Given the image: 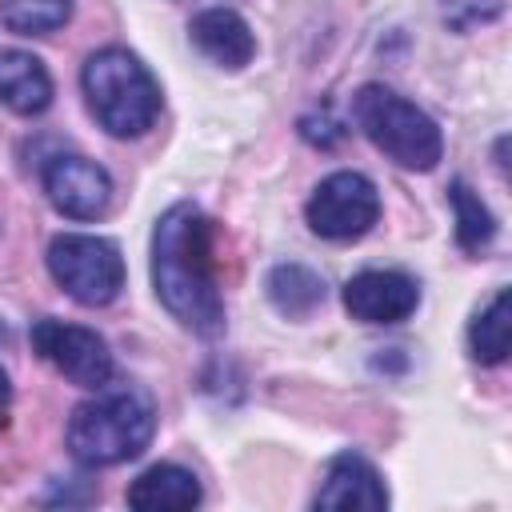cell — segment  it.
Returning a JSON list of instances; mask_svg holds the SVG:
<instances>
[{"mask_svg":"<svg viewBox=\"0 0 512 512\" xmlns=\"http://www.w3.org/2000/svg\"><path fill=\"white\" fill-rule=\"evenodd\" d=\"M152 288L156 300L188 332L212 340L224 332V296L216 280L212 220L192 204H172L152 232Z\"/></svg>","mask_w":512,"mask_h":512,"instance_id":"obj_1","label":"cell"},{"mask_svg":"<svg viewBox=\"0 0 512 512\" xmlns=\"http://www.w3.org/2000/svg\"><path fill=\"white\" fill-rule=\"evenodd\" d=\"M156 432V404L136 384H104L76 404L68 420V452L84 468H112L136 460Z\"/></svg>","mask_w":512,"mask_h":512,"instance_id":"obj_2","label":"cell"},{"mask_svg":"<svg viewBox=\"0 0 512 512\" xmlns=\"http://www.w3.org/2000/svg\"><path fill=\"white\" fill-rule=\"evenodd\" d=\"M88 112L108 136H144L160 116V84L128 48H100L80 68Z\"/></svg>","mask_w":512,"mask_h":512,"instance_id":"obj_3","label":"cell"},{"mask_svg":"<svg viewBox=\"0 0 512 512\" xmlns=\"http://www.w3.org/2000/svg\"><path fill=\"white\" fill-rule=\"evenodd\" d=\"M352 116L356 128L400 168L432 172L444 156V136L436 120L384 84H364L352 100Z\"/></svg>","mask_w":512,"mask_h":512,"instance_id":"obj_4","label":"cell"},{"mask_svg":"<svg viewBox=\"0 0 512 512\" xmlns=\"http://www.w3.org/2000/svg\"><path fill=\"white\" fill-rule=\"evenodd\" d=\"M52 280L84 308H104L124 288V256L112 240L88 232H64L48 244Z\"/></svg>","mask_w":512,"mask_h":512,"instance_id":"obj_5","label":"cell"},{"mask_svg":"<svg viewBox=\"0 0 512 512\" xmlns=\"http://www.w3.org/2000/svg\"><path fill=\"white\" fill-rule=\"evenodd\" d=\"M304 216L324 240H360L380 220V192L364 172H332L312 188Z\"/></svg>","mask_w":512,"mask_h":512,"instance_id":"obj_6","label":"cell"},{"mask_svg":"<svg viewBox=\"0 0 512 512\" xmlns=\"http://www.w3.org/2000/svg\"><path fill=\"white\" fill-rule=\"evenodd\" d=\"M32 348L40 360H48L64 380L76 388H104L112 380V352L100 332L44 316L32 324Z\"/></svg>","mask_w":512,"mask_h":512,"instance_id":"obj_7","label":"cell"},{"mask_svg":"<svg viewBox=\"0 0 512 512\" xmlns=\"http://www.w3.org/2000/svg\"><path fill=\"white\" fill-rule=\"evenodd\" d=\"M44 192L68 220H96L112 204V176L88 156H52L44 164Z\"/></svg>","mask_w":512,"mask_h":512,"instance_id":"obj_8","label":"cell"},{"mask_svg":"<svg viewBox=\"0 0 512 512\" xmlns=\"http://www.w3.org/2000/svg\"><path fill=\"white\" fill-rule=\"evenodd\" d=\"M420 284L396 268H368L344 284V308L360 324H400L416 312Z\"/></svg>","mask_w":512,"mask_h":512,"instance_id":"obj_9","label":"cell"},{"mask_svg":"<svg viewBox=\"0 0 512 512\" xmlns=\"http://www.w3.org/2000/svg\"><path fill=\"white\" fill-rule=\"evenodd\" d=\"M312 504L332 508V512H380L388 508V488L360 452H340L332 456Z\"/></svg>","mask_w":512,"mask_h":512,"instance_id":"obj_10","label":"cell"},{"mask_svg":"<svg viewBox=\"0 0 512 512\" xmlns=\"http://www.w3.org/2000/svg\"><path fill=\"white\" fill-rule=\"evenodd\" d=\"M188 36H192V44L204 60H212L220 68H232V72L244 68L256 56V36H252L248 20L232 8H224V4L196 12L192 24H188Z\"/></svg>","mask_w":512,"mask_h":512,"instance_id":"obj_11","label":"cell"},{"mask_svg":"<svg viewBox=\"0 0 512 512\" xmlns=\"http://www.w3.org/2000/svg\"><path fill=\"white\" fill-rule=\"evenodd\" d=\"M204 500L196 472L180 464H152L128 484V508L136 512H188Z\"/></svg>","mask_w":512,"mask_h":512,"instance_id":"obj_12","label":"cell"},{"mask_svg":"<svg viewBox=\"0 0 512 512\" xmlns=\"http://www.w3.org/2000/svg\"><path fill=\"white\" fill-rule=\"evenodd\" d=\"M0 104L16 116H40L52 104V76L40 56L24 48L0 52Z\"/></svg>","mask_w":512,"mask_h":512,"instance_id":"obj_13","label":"cell"},{"mask_svg":"<svg viewBox=\"0 0 512 512\" xmlns=\"http://www.w3.org/2000/svg\"><path fill=\"white\" fill-rule=\"evenodd\" d=\"M264 288H268L272 308H276L280 316H288V320H308V316L324 304V296H328L324 280H320L308 264H276V268L268 272Z\"/></svg>","mask_w":512,"mask_h":512,"instance_id":"obj_14","label":"cell"},{"mask_svg":"<svg viewBox=\"0 0 512 512\" xmlns=\"http://www.w3.org/2000/svg\"><path fill=\"white\" fill-rule=\"evenodd\" d=\"M512 320H508V288H496V296L476 312L468 324V348L476 364H500L508 356Z\"/></svg>","mask_w":512,"mask_h":512,"instance_id":"obj_15","label":"cell"},{"mask_svg":"<svg viewBox=\"0 0 512 512\" xmlns=\"http://www.w3.org/2000/svg\"><path fill=\"white\" fill-rule=\"evenodd\" d=\"M448 200H452V212H456V244H460L464 252L488 248L492 236H496V220H492V212L484 208V200H480L464 180H452Z\"/></svg>","mask_w":512,"mask_h":512,"instance_id":"obj_16","label":"cell"},{"mask_svg":"<svg viewBox=\"0 0 512 512\" xmlns=\"http://www.w3.org/2000/svg\"><path fill=\"white\" fill-rule=\"evenodd\" d=\"M72 16V0H0V20L16 36H48L64 28Z\"/></svg>","mask_w":512,"mask_h":512,"instance_id":"obj_17","label":"cell"},{"mask_svg":"<svg viewBox=\"0 0 512 512\" xmlns=\"http://www.w3.org/2000/svg\"><path fill=\"white\" fill-rule=\"evenodd\" d=\"M504 12V0H440V20L452 32H472L476 24H492Z\"/></svg>","mask_w":512,"mask_h":512,"instance_id":"obj_18","label":"cell"},{"mask_svg":"<svg viewBox=\"0 0 512 512\" xmlns=\"http://www.w3.org/2000/svg\"><path fill=\"white\" fill-rule=\"evenodd\" d=\"M300 136L308 140V144H316V148H332V144H340L344 140V124L332 116V108L324 104V108H312L308 116H300Z\"/></svg>","mask_w":512,"mask_h":512,"instance_id":"obj_19","label":"cell"},{"mask_svg":"<svg viewBox=\"0 0 512 512\" xmlns=\"http://www.w3.org/2000/svg\"><path fill=\"white\" fill-rule=\"evenodd\" d=\"M8 404H12V384H8V372L0 368V416L8 412Z\"/></svg>","mask_w":512,"mask_h":512,"instance_id":"obj_20","label":"cell"}]
</instances>
